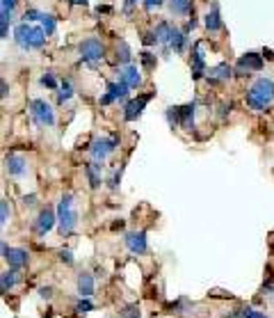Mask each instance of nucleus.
<instances>
[{
    "label": "nucleus",
    "mask_w": 274,
    "mask_h": 318,
    "mask_svg": "<svg viewBox=\"0 0 274 318\" xmlns=\"http://www.w3.org/2000/svg\"><path fill=\"white\" fill-rule=\"evenodd\" d=\"M140 57H142V65H144V67H146V69H149V71H151V69H153V67H155V55H151L149 50H144V53H142Z\"/></svg>",
    "instance_id": "2f4dec72"
},
{
    "label": "nucleus",
    "mask_w": 274,
    "mask_h": 318,
    "mask_svg": "<svg viewBox=\"0 0 274 318\" xmlns=\"http://www.w3.org/2000/svg\"><path fill=\"white\" fill-rule=\"evenodd\" d=\"M3 259H5L10 268L14 270H21L28 266V252L25 249H19V247H7V243H3Z\"/></svg>",
    "instance_id": "423d86ee"
},
{
    "label": "nucleus",
    "mask_w": 274,
    "mask_h": 318,
    "mask_svg": "<svg viewBox=\"0 0 274 318\" xmlns=\"http://www.w3.org/2000/svg\"><path fill=\"white\" fill-rule=\"evenodd\" d=\"M32 37H35V28H32L28 21L25 23H19L14 30V41L19 44V48L30 50L32 48Z\"/></svg>",
    "instance_id": "9d476101"
},
{
    "label": "nucleus",
    "mask_w": 274,
    "mask_h": 318,
    "mask_svg": "<svg viewBox=\"0 0 274 318\" xmlns=\"http://www.w3.org/2000/svg\"><path fill=\"white\" fill-rule=\"evenodd\" d=\"M71 96H73V87H71V83H69V80H62V85H60V101L64 103V101H69Z\"/></svg>",
    "instance_id": "c85d7f7f"
},
{
    "label": "nucleus",
    "mask_w": 274,
    "mask_h": 318,
    "mask_svg": "<svg viewBox=\"0 0 274 318\" xmlns=\"http://www.w3.org/2000/svg\"><path fill=\"white\" fill-rule=\"evenodd\" d=\"M164 117H167L169 126H180V108H167Z\"/></svg>",
    "instance_id": "bb28decb"
},
{
    "label": "nucleus",
    "mask_w": 274,
    "mask_h": 318,
    "mask_svg": "<svg viewBox=\"0 0 274 318\" xmlns=\"http://www.w3.org/2000/svg\"><path fill=\"white\" fill-rule=\"evenodd\" d=\"M7 220H10V211H7V202H0V224L5 227Z\"/></svg>",
    "instance_id": "72a5a7b5"
},
{
    "label": "nucleus",
    "mask_w": 274,
    "mask_h": 318,
    "mask_svg": "<svg viewBox=\"0 0 274 318\" xmlns=\"http://www.w3.org/2000/svg\"><path fill=\"white\" fill-rule=\"evenodd\" d=\"M260 69H263V57H260L258 53H244V55H240L238 67H235V71H238L240 76H247L249 71H260Z\"/></svg>",
    "instance_id": "0eeeda50"
},
{
    "label": "nucleus",
    "mask_w": 274,
    "mask_h": 318,
    "mask_svg": "<svg viewBox=\"0 0 274 318\" xmlns=\"http://www.w3.org/2000/svg\"><path fill=\"white\" fill-rule=\"evenodd\" d=\"M121 80H124V83L128 85L130 90H133V87H137V85L142 83V74H140V69H137V67H133V65H126L124 69H121Z\"/></svg>",
    "instance_id": "f3484780"
},
{
    "label": "nucleus",
    "mask_w": 274,
    "mask_h": 318,
    "mask_svg": "<svg viewBox=\"0 0 274 318\" xmlns=\"http://www.w3.org/2000/svg\"><path fill=\"white\" fill-rule=\"evenodd\" d=\"M149 99H151V94H144V96H140V99L128 101V103L124 105V119L126 121H135L137 117H142V112H144Z\"/></svg>",
    "instance_id": "1a4fd4ad"
},
{
    "label": "nucleus",
    "mask_w": 274,
    "mask_h": 318,
    "mask_svg": "<svg viewBox=\"0 0 274 318\" xmlns=\"http://www.w3.org/2000/svg\"><path fill=\"white\" fill-rule=\"evenodd\" d=\"M124 5H126V10H130V7H133V5H137V0H126Z\"/></svg>",
    "instance_id": "79ce46f5"
},
{
    "label": "nucleus",
    "mask_w": 274,
    "mask_h": 318,
    "mask_svg": "<svg viewBox=\"0 0 274 318\" xmlns=\"http://www.w3.org/2000/svg\"><path fill=\"white\" fill-rule=\"evenodd\" d=\"M30 110H32V117H35V121L39 126H53L55 124V112L44 99H32Z\"/></svg>",
    "instance_id": "20e7f679"
},
{
    "label": "nucleus",
    "mask_w": 274,
    "mask_h": 318,
    "mask_svg": "<svg viewBox=\"0 0 274 318\" xmlns=\"http://www.w3.org/2000/svg\"><path fill=\"white\" fill-rule=\"evenodd\" d=\"M206 76V60L204 53H201V44H195V50H192V78L201 80Z\"/></svg>",
    "instance_id": "ddd939ff"
},
{
    "label": "nucleus",
    "mask_w": 274,
    "mask_h": 318,
    "mask_svg": "<svg viewBox=\"0 0 274 318\" xmlns=\"http://www.w3.org/2000/svg\"><path fill=\"white\" fill-rule=\"evenodd\" d=\"M71 5H87V0H69Z\"/></svg>",
    "instance_id": "37998d69"
},
{
    "label": "nucleus",
    "mask_w": 274,
    "mask_h": 318,
    "mask_svg": "<svg viewBox=\"0 0 274 318\" xmlns=\"http://www.w3.org/2000/svg\"><path fill=\"white\" fill-rule=\"evenodd\" d=\"M119 179H121V172H115L112 179H110V188H117V185H119Z\"/></svg>",
    "instance_id": "58836bf2"
},
{
    "label": "nucleus",
    "mask_w": 274,
    "mask_h": 318,
    "mask_svg": "<svg viewBox=\"0 0 274 318\" xmlns=\"http://www.w3.org/2000/svg\"><path fill=\"white\" fill-rule=\"evenodd\" d=\"M75 286H78L80 298H89V295H94V277H92L89 273H80Z\"/></svg>",
    "instance_id": "dca6fc26"
},
{
    "label": "nucleus",
    "mask_w": 274,
    "mask_h": 318,
    "mask_svg": "<svg viewBox=\"0 0 274 318\" xmlns=\"http://www.w3.org/2000/svg\"><path fill=\"white\" fill-rule=\"evenodd\" d=\"M128 90L130 87L124 80H119V83H108V92L101 96V105H110L112 101H124L128 96Z\"/></svg>",
    "instance_id": "6e6552de"
},
{
    "label": "nucleus",
    "mask_w": 274,
    "mask_h": 318,
    "mask_svg": "<svg viewBox=\"0 0 274 318\" xmlns=\"http://www.w3.org/2000/svg\"><path fill=\"white\" fill-rule=\"evenodd\" d=\"M7 94H10V87H7V83H5V80H3V92H0V96H3V99H5Z\"/></svg>",
    "instance_id": "a19ab883"
},
{
    "label": "nucleus",
    "mask_w": 274,
    "mask_h": 318,
    "mask_svg": "<svg viewBox=\"0 0 274 318\" xmlns=\"http://www.w3.org/2000/svg\"><path fill=\"white\" fill-rule=\"evenodd\" d=\"M78 53H80V60L85 62V65H94V62L103 60L105 48H103V44H101L96 37H89V39L80 41Z\"/></svg>",
    "instance_id": "7ed1b4c3"
},
{
    "label": "nucleus",
    "mask_w": 274,
    "mask_h": 318,
    "mask_svg": "<svg viewBox=\"0 0 274 318\" xmlns=\"http://www.w3.org/2000/svg\"><path fill=\"white\" fill-rule=\"evenodd\" d=\"M162 0H144V10H153V7H160Z\"/></svg>",
    "instance_id": "4c0bfd02"
},
{
    "label": "nucleus",
    "mask_w": 274,
    "mask_h": 318,
    "mask_svg": "<svg viewBox=\"0 0 274 318\" xmlns=\"http://www.w3.org/2000/svg\"><path fill=\"white\" fill-rule=\"evenodd\" d=\"M41 16H44V14H41L39 10H28V12H25L23 19L28 21V23H30V21H41Z\"/></svg>",
    "instance_id": "f704fd0d"
},
{
    "label": "nucleus",
    "mask_w": 274,
    "mask_h": 318,
    "mask_svg": "<svg viewBox=\"0 0 274 318\" xmlns=\"http://www.w3.org/2000/svg\"><path fill=\"white\" fill-rule=\"evenodd\" d=\"M188 32L178 30V28H174V35H171V41H169V48H174L176 53H183L185 50V44H188Z\"/></svg>",
    "instance_id": "4be33fe9"
},
{
    "label": "nucleus",
    "mask_w": 274,
    "mask_h": 318,
    "mask_svg": "<svg viewBox=\"0 0 274 318\" xmlns=\"http://www.w3.org/2000/svg\"><path fill=\"white\" fill-rule=\"evenodd\" d=\"M60 259H62V261H64V264H73V257H71V252H69V249H62V252H60Z\"/></svg>",
    "instance_id": "e433bc0d"
},
{
    "label": "nucleus",
    "mask_w": 274,
    "mask_h": 318,
    "mask_svg": "<svg viewBox=\"0 0 274 318\" xmlns=\"http://www.w3.org/2000/svg\"><path fill=\"white\" fill-rule=\"evenodd\" d=\"M0 284H3V293H7V291H12V288L16 286V273H14V268H12V270H5V273H3V277H0Z\"/></svg>",
    "instance_id": "b1692460"
},
{
    "label": "nucleus",
    "mask_w": 274,
    "mask_h": 318,
    "mask_svg": "<svg viewBox=\"0 0 274 318\" xmlns=\"http://www.w3.org/2000/svg\"><path fill=\"white\" fill-rule=\"evenodd\" d=\"M53 224H55V215H53V211L50 209H44L39 213V218H37V234L39 236H46L53 229Z\"/></svg>",
    "instance_id": "2eb2a0df"
},
{
    "label": "nucleus",
    "mask_w": 274,
    "mask_h": 318,
    "mask_svg": "<svg viewBox=\"0 0 274 318\" xmlns=\"http://www.w3.org/2000/svg\"><path fill=\"white\" fill-rule=\"evenodd\" d=\"M190 7H192L190 0H169V12H171V14H176V16L190 14Z\"/></svg>",
    "instance_id": "5701e85b"
},
{
    "label": "nucleus",
    "mask_w": 274,
    "mask_h": 318,
    "mask_svg": "<svg viewBox=\"0 0 274 318\" xmlns=\"http://www.w3.org/2000/svg\"><path fill=\"white\" fill-rule=\"evenodd\" d=\"M41 28H44L46 30V35H55V28H57V25H55V19L50 14H44L41 16Z\"/></svg>",
    "instance_id": "cd10ccee"
},
{
    "label": "nucleus",
    "mask_w": 274,
    "mask_h": 318,
    "mask_svg": "<svg viewBox=\"0 0 274 318\" xmlns=\"http://www.w3.org/2000/svg\"><path fill=\"white\" fill-rule=\"evenodd\" d=\"M46 30L44 28H35V37H32V48H44L46 44Z\"/></svg>",
    "instance_id": "393cba45"
},
{
    "label": "nucleus",
    "mask_w": 274,
    "mask_h": 318,
    "mask_svg": "<svg viewBox=\"0 0 274 318\" xmlns=\"http://www.w3.org/2000/svg\"><path fill=\"white\" fill-rule=\"evenodd\" d=\"M39 293H41V298H50L53 295V288H41Z\"/></svg>",
    "instance_id": "ea45409f"
},
{
    "label": "nucleus",
    "mask_w": 274,
    "mask_h": 318,
    "mask_svg": "<svg viewBox=\"0 0 274 318\" xmlns=\"http://www.w3.org/2000/svg\"><path fill=\"white\" fill-rule=\"evenodd\" d=\"M180 126H183L185 131L195 129V103H188L180 108Z\"/></svg>",
    "instance_id": "aec40b11"
},
{
    "label": "nucleus",
    "mask_w": 274,
    "mask_h": 318,
    "mask_svg": "<svg viewBox=\"0 0 274 318\" xmlns=\"http://www.w3.org/2000/svg\"><path fill=\"white\" fill-rule=\"evenodd\" d=\"M204 19H206L204 21L206 28H208L210 32H219V30H222V25H224V23H222V16H219V5H217V3H213V7L208 10V14H206Z\"/></svg>",
    "instance_id": "4468645a"
},
{
    "label": "nucleus",
    "mask_w": 274,
    "mask_h": 318,
    "mask_svg": "<svg viewBox=\"0 0 274 318\" xmlns=\"http://www.w3.org/2000/svg\"><path fill=\"white\" fill-rule=\"evenodd\" d=\"M171 35H174V25H171L169 21H162V23L155 25V37H158L160 44H167V46H169Z\"/></svg>",
    "instance_id": "6ab92c4d"
},
{
    "label": "nucleus",
    "mask_w": 274,
    "mask_h": 318,
    "mask_svg": "<svg viewBox=\"0 0 274 318\" xmlns=\"http://www.w3.org/2000/svg\"><path fill=\"white\" fill-rule=\"evenodd\" d=\"M240 318H265V313L256 311L251 307H244V309H240Z\"/></svg>",
    "instance_id": "7c9ffc66"
},
{
    "label": "nucleus",
    "mask_w": 274,
    "mask_h": 318,
    "mask_svg": "<svg viewBox=\"0 0 274 318\" xmlns=\"http://www.w3.org/2000/svg\"><path fill=\"white\" fill-rule=\"evenodd\" d=\"M57 222H60V234L66 236L73 231L75 222H78V213L73 209V197L71 195H64L57 204Z\"/></svg>",
    "instance_id": "f03ea898"
},
{
    "label": "nucleus",
    "mask_w": 274,
    "mask_h": 318,
    "mask_svg": "<svg viewBox=\"0 0 274 318\" xmlns=\"http://www.w3.org/2000/svg\"><path fill=\"white\" fill-rule=\"evenodd\" d=\"M7 172H10L12 176H23L25 174V160H23V156H16V154H12V156H7Z\"/></svg>",
    "instance_id": "a211bd4d"
},
{
    "label": "nucleus",
    "mask_w": 274,
    "mask_h": 318,
    "mask_svg": "<svg viewBox=\"0 0 274 318\" xmlns=\"http://www.w3.org/2000/svg\"><path fill=\"white\" fill-rule=\"evenodd\" d=\"M233 76V69H231L226 62H222V65L213 67V69L208 71V76H206V80H208L210 85H217V83H226V80Z\"/></svg>",
    "instance_id": "f8f14e48"
},
{
    "label": "nucleus",
    "mask_w": 274,
    "mask_h": 318,
    "mask_svg": "<svg viewBox=\"0 0 274 318\" xmlns=\"http://www.w3.org/2000/svg\"><path fill=\"white\" fill-rule=\"evenodd\" d=\"M274 103V80L269 76H260L247 90V105L251 110H265Z\"/></svg>",
    "instance_id": "f257e3e1"
},
{
    "label": "nucleus",
    "mask_w": 274,
    "mask_h": 318,
    "mask_svg": "<svg viewBox=\"0 0 274 318\" xmlns=\"http://www.w3.org/2000/svg\"><path fill=\"white\" fill-rule=\"evenodd\" d=\"M117 55H119L121 65H128V62H130V48H128L126 41H119V46H117Z\"/></svg>",
    "instance_id": "a878e982"
},
{
    "label": "nucleus",
    "mask_w": 274,
    "mask_h": 318,
    "mask_svg": "<svg viewBox=\"0 0 274 318\" xmlns=\"http://www.w3.org/2000/svg\"><path fill=\"white\" fill-rule=\"evenodd\" d=\"M85 174H87V179H89L92 188H99L101 185V165H99V160L85 165Z\"/></svg>",
    "instance_id": "412c9836"
},
{
    "label": "nucleus",
    "mask_w": 274,
    "mask_h": 318,
    "mask_svg": "<svg viewBox=\"0 0 274 318\" xmlns=\"http://www.w3.org/2000/svg\"><path fill=\"white\" fill-rule=\"evenodd\" d=\"M121 316L124 318H140V307H135L133 304V307H128L126 311H121Z\"/></svg>",
    "instance_id": "c9c22d12"
},
{
    "label": "nucleus",
    "mask_w": 274,
    "mask_h": 318,
    "mask_svg": "<svg viewBox=\"0 0 274 318\" xmlns=\"http://www.w3.org/2000/svg\"><path fill=\"white\" fill-rule=\"evenodd\" d=\"M117 144H119L117 138H96L94 142H92V147H89L92 158L99 160V163H103V160L117 149Z\"/></svg>",
    "instance_id": "39448f33"
},
{
    "label": "nucleus",
    "mask_w": 274,
    "mask_h": 318,
    "mask_svg": "<svg viewBox=\"0 0 274 318\" xmlns=\"http://www.w3.org/2000/svg\"><path fill=\"white\" fill-rule=\"evenodd\" d=\"M39 83L44 85V87H48V90H55V87H57V80H55L53 71H46V74L39 78Z\"/></svg>",
    "instance_id": "c756f323"
},
{
    "label": "nucleus",
    "mask_w": 274,
    "mask_h": 318,
    "mask_svg": "<svg viewBox=\"0 0 274 318\" xmlns=\"http://www.w3.org/2000/svg\"><path fill=\"white\" fill-rule=\"evenodd\" d=\"M124 240H126V247H128L133 254H144L146 249H149L144 231H130V234H126Z\"/></svg>",
    "instance_id": "9b49d317"
},
{
    "label": "nucleus",
    "mask_w": 274,
    "mask_h": 318,
    "mask_svg": "<svg viewBox=\"0 0 274 318\" xmlns=\"http://www.w3.org/2000/svg\"><path fill=\"white\" fill-rule=\"evenodd\" d=\"M92 309H94V304H92L89 300H82V298H80L78 304H75V311L78 313H87V311H92Z\"/></svg>",
    "instance_id": "473e14b6"
}]
</instances>
